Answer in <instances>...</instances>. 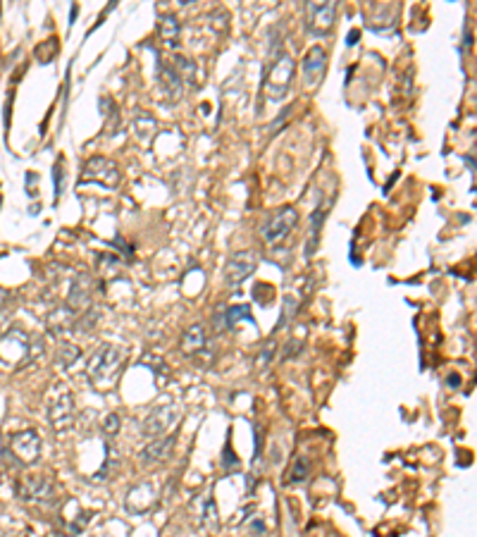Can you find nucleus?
Returning <instances> with one entry per match:
<instances>
[{
	"mask_svg": "<svg viewBox=\"0 0 477 537\" xmlns=\"http://www.w3.org/2000/svg\"><path fill=\"white\" fill-rule=\"evenodd\" d=\"M127 361V351L117 344H100L88 358L86 372L95 387H112L115 380L120 377L122 365Z\"/></svg>",
	"mask_w": 477,
	"mask_h": 537,
	"instance_id": "obj_1",
	"label": "nucleus"
},
{
	"mask_svg": "<svg viewBox=\"0 0 477 537\" xmlns=\"http://www.w3.org/2000/svg\"><path fill=\"white\" fill-rule=\"evenodd\" d=\"M46 416L56 430H65L74 420V397L65 385H56L46 397Z\"/></svg>",
	"mask_w": 477,
	"mask_h": 537,
	"instance_id": "obj_2",
	"label": "nucleus"
},
{
	"mask_svg": "<svg viewBox=\"0 0 477 537\" xmlns=\"http://www.w3.org/2000/svg\"><path fill=\"white\" fill-rule=\"evenodd\" d=\"M291 77H294V60H291L289 53L279 51V56L272 60L268 81H265L268 96L272 100H282L284 93L289 91V86H291Z\"/></svg>",
	"mask_w": 477,
	"mask_h": 537,
	"instance_id": "obj_3",
	"label": "nucleus"
},
{
	"mask_svg": "<svg viewBox=\"0 0 477 537\" xmlns=\"http://www.w3.org/2000/svg\"><path fill=\"white\" fill-rule=\"evenodd\" d=\"M179 418H182V409L177 404L155 406L146 416V420H143V434H146V437H155V439L167 437V434L174 430V425L179 423Z\"/></svg>",
	"mask_w": 477,
	"mask_h": 537,
	"instance_id": "obj_4",
	"label": "nucleus"
},
{
	"mask_svg": "<svg viewBox=\"0 0 477 537\" xmlns=\"http://www.w3.org/2000/svg\"><path fill=\"white\" fill-rule=\"evenodd\" d=\"M5 447H8V457L15 459L17 464H22V466L36 464L38 457H41V439L33 430L15 432L8 439V444H5Z\"/></svg>",
	"mask_w": 477,
	"mask_h": 537,
	"instance_id": "obj_5",
	"label": "nucleus"
},
{
	"mask_svg": "<svg viewBox=\"0 0 477 537\" xmlns=\"http://www.w3.org/2000/svg\"><path fill=\"white\" fill-rule=\"evenodd\" d=\"M296 225H298L296 208L286 206L282 210H277L275 215L268 217V222L261 227V236H263V241H268V244H279L291 234V229H294Z\"/></svg>",
	"mask_w": 477,
	"mask_h": 537,
	"instance_id": "obj_6",
	"label": "nucleus"
},
{
	"mask_svg": "<svg viewBox=\"0 0 477 537\" xmlns=\"http://www.w3.org/2000/svg\"><path fill=\"white\" fill-rule=\"evenodd\" d=\"M120 167L115 165L105 155H93L84 165V182H98L103 187H117L120 184Z\"/></svg>",
	"mask_w": 477,
	"mask_h": 537,
	"instance_id": "obj_7",
	"label": "nucleus"
},
{
	"mask_svg": "<svg viewBox=\"0 0 477 537\" xmlns=\"http://www.w3.org/2000/svg\"><path fill=\"white\" fill-rule=\"evenodd\" d=\"M258 265V256L253 251H236V254L229 256L227 265H224V277L231 287H238L241 282H246L251 275H253Z\"/></svg>",
	"mask_w": 477,
	"mask_h": 537,
	"instance_id": "obj_8",
	"label": "nucleus"
},
{
	"mask_svg": "<svg viewBox=\"0 0 477 537\" xmlns=\"http://www.w3.org/2000/svg\"><path fill=\"white\" fill-rule=\"evenodd\" d=\"M305 19H308V31L315 36H325L332 31L334 17H337V3H308L305 8Z\"/></svg>",
	"mask_w": 477,
	"mask_h": 537,
	"instance_id": "obj_9",
	"label": "nucleus"
},
{
	"mask_svg": "<svg viewBox=\"0 0 477 537\" xmlns=\"http://www.w3.org/2000/svg\"><path fill=\"white\" fill-rule=\"evenodd\" d=\"M17 494L24 501H43V504H48L56 497V489H53V482L48 478H24L17 485Z\"/></svg>",
	"mask_w": 477,
	"mask_h": 537,
	"instance_id": "obj_10",
	"label": "nucleus"
},
{
	"mask_svg": "<svg viewBox=\"0 0 477 537\" xmlns=\"http://www.w3.org/2000/svg\"><path fill=\"white\" fill-rule=\"evenodd\" d=\"M325 70H327V53L320 48V46H313V48L305 53V60H303V81H305V86H308V88L318 86L325 77Z\"/></svg>",
	"mask_w": 477,
	"mask_h": 537,
	"instance_id": "obj_11",
	"label": "nucleus"
},
{
	"mask_svg": "<svg viewBox=\"0 0 477 537\" xmlns=\"http://www.w3.org/2000/svg\"><path fill=\"white\" fill-rule=\"evenodd\" d=\"M174 449V434H167V437H158L153 442H148L143 447V452L139 454L141 464H158V461H165Z\"/></svg>",
	"mask_w": 477,
	"mask_h": 537,
	"instance_id": "obj_12",
	"label": "nucleus"
},
{
	"mask_svg": "<svg viewBox=\"0 0 477 537\" xmlns=\"http://www.w3.org/2000/svg\"><path fill=\"white\" fill-rule=\"evenodd\" d=\"M88 298H91V277L88 275H77L72 282V289L67 294V303H70V311L79 313L88 306Z\"/></svg>",
	"mask_w": 477,
	"mask_h": 537,
	"instance_id": "obj_13",
	"label": "nucleus"
},
{
	"mask_svg": "<svg viewBox=\"0 0 477 537\" xmlns=\"http://www.w3.org/2000/svg\"><path fill=\"white\" fill-rule=\"evenodd\" d=\"M160 77H162V79H160L162 91L167 93L169 100H177V98H179L182 91H184V84H182L184 74H182V70H177V67H165Z\"/></svg>",
	"mask_w": 477,
	"mask_h": 537,
	"instance_id": "obj_14",
	"label": "nucleus"
},
{
	"mask_svg": "<svg viewBox=\"0 0 477 537\" xmlns=\"http://www.w3.org/2000/svg\"><path fill=\"white\" fill-rule=\"evenodd\" d=\"M206 346V330L201 325H191V328L184 332L182 337V349L187 353H196Z\"/></svg>",
	"mask_w": 477,
	"mask_h": 537,
	"instance_id": "obj_15",
	"label": "nucleus"
},
{
	"mask_svg": "<svg viewBox=\"0 0 477 537\" xmlns=\"http://www.w3.org/2000/svg\"><path fill=\"white\" fill-rule=\"evenodd\" d=\"M158 31H160V38L165 41V46H169V48H174V46L179 43V22H177L172 15L160 17Z\"/></svg>",
	"mask_w": 477,
	"mask_h": 537,
	"instance_id": "obj_16",
	"label": "nucleus"
},
{
	"mask_svg": "<svg viewBox=\"0 0 477 537\" xmlns=\"http://www.w3.org/2000/svg\"><path fill=\"white\" fill-rule=\"evenodd\" d=\"M310 468H313V464H310L308 457H296L294 464H291V468H289V475H286V482H303V480H308Z\"/></svg>",
	"mask_w": 477,
	"mask_h": 537,
	"instance_id": "obj_17",
	"label": "nucleus"
},
{
	"mask_svg": "<svg viewBox=\"0 0 477 537\" xmlns=\"http://www.w3.org/2000/svg\"><path fill=\"white\" fill-rule=\"evenodd\" d=\"M241 320H246V323H256V318H253V313H251V308L248 306H231V308H227V325L231 328V325H236V323H241Z\"/></svg>",
	"mask_w": 477,
	"mask_h": 537,
	"instance_id": "obj_18",
	"label": "nucleus"
},
{
	"mask_svg": "<svg viewBox=\"0 0 477 537\" xmlns=\"http://www.w3.org/2000/svg\"><path fill=\"white\" fill-rule=\"evenodd\" d=\"M294 306H298V303L294 301V296H286V298H284L282 320H279V328H277V330H282V328H286V325L291 323V318H294V316H296V311H298V308H294Z\"/></svg>",
	"mask_w": 477,
	"mask_h": 537,
	"instance_id": "obj_19",
	"label": "nucleus"
},
{
	"mask_svg": "<svg viewBox=\"0 0 477 537\" xmlns=\"http://www.w3.org/2000/svg\"><path fill=\"white\" fill-rule=\"evenodd\" d=\"M103 430H105L108 434H115V432H120V416H117V413H110V416L105 418V423H103Z\"/></svg>",
	"mask_w": 477,
	"mask_h": 537,
	"instance_id": "obj_20",
	"label": "nucleus"
},
{
	"mask_svg": "<svg viewBox=\"0 0 477 537\" xmlns=\"http://www.w3.org/2000/svg\"><path fill=\"white\" fill-rule=\"evenodd\" d=\"M272 353H275V344L268 342V344L263 346V353L256 358V363H258V365H268V363H270V358H272Z\"/></svg>",
	"mask_w": 477,
	"mask_h": 537,
	"instance_id": "obj_21",
	"label": "nucleus"
},
{
	"mask_svg": "<svg viewBox=\"0 0 477 537\" xmlns=\"http://www.w3.org/2000/svg\"><path fill=\"white\" fill-rule=\"evenodd\" d=\"M231 466H236V461L231 457V449L227 447V449H224V468H231Z\"/></svg>",
	"mask_w": 477,
	"mask_h": 537,
	"instance_id": "obj_22",
	"label": "nucleus"
},
{
	"mask_svg": "<svg viewBox=\"0 0 477 537\" xmlns=\"http://www.w3.org/2000/svg\"><path fill=\"white\" fill-rule=\"evenodd\" d=\"M289 346H294V342H289ZM296 351H301V344L296 346ZM291 353H294V349H286V351H284V358H289Z\"/></svg>",
	"mask_w": 477,
	"mask_h": 537,
	"instance_id": "obj_23",
	"label": "nucleus"
},
{
	"mask_svg": "<svg viewBox=\"0 0 477 537\" xmlns=\"http://www.w3.org/2000/svg\"><path fill=\"white\" fill-rule=\"evenodd\" d=\"M0 480H3V461H0Z\"/></svg>",
	"mask_w": 477,
	"mask_h": 537,
	"instance_id": "obj_24",
	"label": "nucleus"
}]
</instances>
